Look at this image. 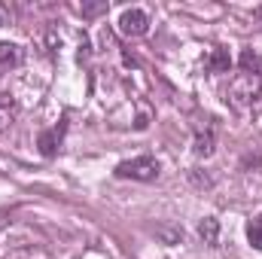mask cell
<instances>
[{
	"mask_svg": "<svg viewBox=\"0 0 262 259\" xmlns=\"http://www.w3.org/2000/svg\"><path fill=\"white\" fill-rule=\"evenodd\" d=\"M226 101L238 110H259L262 107V76L235 73L226 89Z\"/></svg>",
	"mask_w": 262,
	"mask_h": 259,
	"instance_id": "1",
	"label": "cell"
},
{
	"mask_svg": "<svg viewBox=\"0 0 262 259\" xmlns=\"http://www.w3.org/2000/svg\"><path fill=\"white\" fill-rule=\"evenodd\" d=\"M159 162L152 156H137V159H128L122 165H116V177L122 180H140V183H152L159 177Z\"/></svg>",
	"mask_w": 262,
	"mask_h": 259,
	"instance_id": "2",
	"label": "cell"
},
{
	"mask_svg": "<svg viewBox=\"0 0 262 259\" xmlns=\"http://www.w3.org/2000/svg\"><path fill=\"white\" fill-rule=\"evenodd\" d=\"M119 31L125 37H143L149 31V15L143 9H125L122 18H119Z\"/></svg>",
	"mask_w": 262,
	"mask_h": 259,
	"instance_id": "3",
	"label": "cell"
},
{
	"mask_svg": "<svg viewBox=\"0 0 262 259\" xmlns=\"http://www.w3.org/2000/svg\"><path fill=\"white\" fill-rule=\"evenodd\" d=\"M195 156L201 159H207V156H213V149H216V128H213V122L210 119H204V125H195Z\"/></svg>",
	"mask_w": 262,
	"mask_h": 259,
	"instance_id": "4",
	"label": "cell"
},
{
	"mask_svg": "<svg viewBox=\"0 0 262 259\" xmlns=\"http://www.w3.org/2000/svg\"><path fill=\"white\" fill-rule=\"evenodd\" d=\"M61 137H64V125H52L49 131H43L40 140H37L40 153H43L46 159H52V156L58 153V146H61Z\"/></svg>",
	"mask_w": 262,
	"mask_h": 259,
	"instance_id": "5",
	"label": "cell"
},
{
	"mask_svg": "<svg viewBox=\"0 0 262 259\" xmlns=\"http://www.w3.org/2000/svg\"><path fill=\"white\" fill-rule=\"evenodd\" d=\"M232 67V58H229V52L223 49V46H213L207 55H204V70L207 73H226Z\"/></svg>",
	"mask_w": 262,
	"mask_h": 259,
	"instance_id": "6",
	"label": "cell"
},
{
	"mask_svg": "<svg viewBox=\"0 0 262 259\" xmlns=\"http://www.w3.org/2000/svg\"><path fill=\"white\" fill-rule=\"evenodd\" d=\"M18 116V104L12 95H0V131H6Z\"/></svg>",
	"mask_w": 262,
	"mask_h": 259,
	"instance_id": "7",
	"label": "cell"
},
{
	"mask_svg": "<svg viewBox=\"0 0 262 259\" xmlns=\"http://www.w3.org/2000/svg\"><path fill=\"white\" fill-rule=\"evenodd\" d=\"M238 64L244 67V73L262 76V55H259V52H253V49H244V52H241V58H238Z\"/></svg>",
	"mask_w": 262,
	"mask_h": 259,
	"instance_id": "8",
	"label": "cell"
},
{
	"mask_svg": "<svg viewBox=\"0 0 262 259\" xmlns=\"http://www.w3.org/2000/svg\"><path fill=\"white\" fill-rule=\"evenodd\" d=\"M198 235H201L204 244H216V238H220V223H216L213 217H204V220L198 223Z\"/></svg>",
	"mask_w": 262,
	"mask_h": 259,
	"instance_id": "9",
	"label": "cell"
},
{
	"mask_svg": "<svg viewBox=\"0 0 262 259\" xmlns=\"http://www.w3.org/2000/svg\"><path fill=\"white\" fill-rule=\"evenodd\" d=\"M247 241H250L253 250H262V213L250 217V223H247Z\"/></svg>",
	"mask_w": 262,
	"mask_h": 259,
	"instance_id": "10",
	"label": "cell"
},
{
	"mask_svg": "<svg viewBox=\"0 0 262 259\" xmlns=\"http://www.w3.org/2000/svg\"><path fill=\"white\" fill-rule=\"evenodd\" d=\"M21 61V52H18V46L15 43H0V64L3 67H12Z\"/></svg>",
	"mask_w": 262,
	"mask_h": 259,
	"instance_id": "11",
	"label": "cell"
},
{
	"mask_svg": "<svg viewBox=\"0 0 262 259\" xmlns=\"http://www.w3.org/2000/svg\"><path fill=\"white\" fill-rule=\"evenodd\" d=\"M156 235H159V238H165L168 244H174V241H180V238H183V232H180V229H168V226H159V229H156Z\"/></svg>",
	"mask_w": 262,
	"mask_h": 259,
	"instance_id": "12",
	"label": "cell"
},
{
	"mask_svg": "<svg viewBox=\"0 0 262 259\" xmlns=\"http://www.w3.org/2000/svg\"><path fill=\"white\" fill-rule=\"evenodd\" d=\"M79 12H82L85 18H92V15H101V12H107V3H82V6H79Z\"/></svg>",
	"mask_w": 262,
	"mask_h": 259,
	"instance_id": "13",
	"label": "cell"
},
{
	"mask_svg": "<svg viewBox=\"0 0 262 259\" xmlns=\"http://www.w3.org/2000/svg\"><path fill=\"white\" fill-rule=\"evenodd\" d=\"M253 21H259V25H262V3L253 9Z\"/></svg>",
	"mask_w": 262,
	"mask_h": 259,
	"instance_id": "14",
	"label": "cell"
},
{
	"mask_svg": "<svg viewBox=\"0 0 262 259\" xmlns=\"http://www.w3.org/2000/svg\"><path fill=\"white\" fill-rule=\"evenodd\" d=\"M3 226H6V217H0V229H3Z\"/></svg>",
	"mask_w": 262,
	"mask_h": 259,
	"instance_id": "15",
	"label": "cell"
}]
</instances>
